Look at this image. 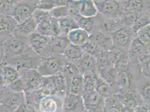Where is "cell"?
I'll return each mask as SVG.
<instances>
[{"instance_id":"40","label":"cell","mask_w":150,"mask_h":112,"mask_svg":"<svg viewBox=\"0 0 150 112\" xmlns=\"http://www.w3.org/2000/svg\"><path fill=\"white\" fill-rule=\"evenodd\" d=\"M149 24V22L148 20L146 19H142L140 20H137L134 24L133 25L132 28L133 30L134 31H136L137 33L138 31L140 30L141 29L144 28V26L146 25Z\"/></svg>"},{"instance_id":"7","label":"cell","mask_w":150,"mask_h":112,"mask_svg":"<svg viewBox=\"0 0 150 112\" xmlns=\"http://www.w3.org/2000/svg\"><path fill=\"white\" fill-rule=\"evenodd\" d=\"M98 13L107 18H116L120 15L123 10L119 2L115 1H94Z\"/></svg>"},{"instance_id":"5","label":"cell","mask_w":150,"mask_h":112,"mask_svg":"<svg viewBox=\"0 0 150 112\" xmlns=\"http://www.w3.org/2000/svg\"><path fill=\"white\" fill-rule=\"evenodd\" d=\"M21 77L26 82V89L24 92L25 96L38 90L41 86L43 76L38 72L37 69H28L19 71Z\"/></svg>"},{"instance_id":"12","label":"cell","mask_w":150,"mask_h":112,"mask_svg":"<svg viewBox=\"0 0 150 112\" xmlns=\"http://www.w3.org/2000/svg\"><path fill=\"white\" fill-rule=\"evenodd\" d=\"M69 44L70 42L67 36L59 35L52 38L48 47L49 57L63 55Z\"/></svg>"},{"instance_id":"27","label":"cell","mask_w":150,"mask_h":112,"mask_svg":"<svg viewBox=\"0 0 150 112\" xmlns=\"http://www.w3.org/2000/svg\"><path fill=\"white\" fill-rule=\"evenodd\" d=\"M52 16L50 15L38 24L36 31L38 33L45 36L54 37L51 22Z\"/></svg>"},{"instance_id":"22","label":"cell","mask_w":150,"mask_h":112,"mask_svg":"<svg viewBox=\"0 0 150 112\" xmlns=\"http://www.w3.org/2000/svg\"><path fill=\"white\" fill-rule=\"evenodd\" d=\"M37 26L36 21L31 16L24 23L18 25L15 33L29 36L36 31Z\"/></svg>"},{"instance_id":"17","label":"cell","mask_w":150,"mask_h":112,"mask_svg":"<svg viewBox=\"0 0 150 112\" xmlns=\"http://www.w3.org/2000/svg\"><path fill=\"white\" fill-rule=\"evenodd\" d=\"M63 106L67 111L74 112L85 106L82 96L67 93L64 97Z\"/></svg>"},{"instance_id":"24","label":"cell","mask_w":150,"mask_h":112,"mask_svg":"<svg viewBox=\"0 0 150 112\" xmlns=\"http://www.w3.org/2000/svg\"><path fill=\"white\" fill-rule=\"evenodd\" d=\"M72 18H74L76 21L79 28L88 31L91 35L93 33L95 25V22L94 21L95 17L92 18H88L81 16L79 13H77L74 15Z\"/></svg>"},{"instance_id":"29","label":"cell","mask_w":150,"mask_h":112,"mask_svg":"<svg viewBox=\"0 0 150 112\" xmlns=\"http://www.w3.org/2000/svg\"><path fill=\"white\" fill-rule=\"evenodd\" d=\"M118 99L120 100L123 106L130 107L136 108L137 106V100L136 96L134 94L130 92H123L115 95Z\"/></svg>"},{"instance_id":"42","label":"cell","mask_w":150,"mask_h":112,"mask_svg":"<svg viewBox=\"0 0 150 112\" xmlns=\"http://www.w3.org/2000/svg\"><path fill=\"white\" fill-rule=\"evenodd\" d=\"M120 112H134V109L130 107L123 106L120 110Z\"/></svg>"},{"instance_id":"3","label":"cell","mask_w":150,"mask_h":112,"mask_svg":"<svg viewBox=\"0 0 150 112\" xmlns=\"http://www.w3.org/2000/svg\"><path fill=\"white\" fill-rule=\"evenodd\" d=\"M67 62L64 55L51 56L43 59L37 70L43 77L52 76L62 72Z\"/></svg>"},{"instance_id":"34","label":"cell","mask_w":150,"mask_h":112,"mask_svg":"<svg viewBox=\"0 0 150 112\" xmlns=\"http://www.w3.org/2000/svg\"><path fill=\"white\" fill-rule=\"evenodd\" d=\"M123 6H121L123 11L127 13H137L141 10L143 4L141 1H129Z\"/></svg>"},{"instance_id":"1","label":"cell","mask_w":150,"mask_h":112,"mask_svg":"<svg viewBox=\"0 0 150 112\" xmlns=\"http://www.w3.org/2000/svg\"><path fill=\"white\" fill-rule=\"evenodd\" d=\"M1 50L4 53L1 59L21 55L30 48L29 36L15 33L5 41L1 42Z\"/></svg>"},{"instance_id":"41","label":"cell","mask_w":150,"mask_h":112,"mask_svg":"<svg viewBox=\"0 0 150 112\" xmlns=\"http://www.w3.org/2000/svg\"><path fill=\"white\" fill-rule=\"evenodd\" d=\"M134 112H149V111L144 106H137L134 108Z\"/></svg>"},{"instance_id":"28","label":"cell","mask_w":150,"mask_h":112,"mask_svg":"<svg viewBox=\"0 0 150 112\" xmlns=\"http://www.w3.org/2000/svg\"><path fill=\"white\" fill-rule=\"evenodd\" d=\"M132 76L125 67L120 68L118 73L117 82L120 89H129L132 84Z\"/></svg>"},{"instance_id":"4","label":"cell","mask_w":150,"mask_h":112,"mask_svg":"<svg viewBox=\"0 0 150 112\" xmlns=\"http://www.w3.org/2000/svg\"><path fill=\"white\" fill-rule=\"evenodd\" d=\"M38 1H15L13 6L6 15L13 16L18 24H21L32 16L37 9Z\"/></svg>"},{"instance_id":"6","label":"cell","mask_w":150,"mask_h":112,"mask_svg":"<svg viewBox=\"0 0 150 112\" xmlns=\"http://www.w3.org/2000/svg\"><path fill=\"white\" fill-rule=\"evenodd\" d=\"M53 37L45 36L37 32L29 35L30 47L38 55L43 58L49 57L48 47Z\"/></svg>"},{"instance_id":"36","label":"cell","mask_w":150,"mask_h":112,"mask_svg":"<svg viewBox=\"0 0 150 112\" xmlns=\"http://www.w3.org/2000/svg\"><path fill=\"white\" fill-rule=\"evenodd\" d=\"M56 7H57L56 1H38L37 9L50 11Z\"/></svg>"},{"instance_id":"25","label":"cell","mask_w":150,"mask_h":112,"mask_svg":"<svg viewBox=\"0 0 150 112\" xmlns=\"http://www.w3.org/2000/svg\"><path fill=\"white\" fill-rule=\"evenodd\" d=\"M96 79V86L95 91L103 96L105 99H107L110 96H112L111 87L110 85L102 79L96 73L95 74Z\"/></svg>"},{"instance_id":"18","label":"cell","mask_w":150,"mask_h":112,"mask_svg":"<svg viewBox=\"0 0 150 112\" xmlns=\"http://www.w3.org/2000/svg\"><path fill=\"white\" fill-rule=\"evenodd\" d=\"M74 62L82 74L85 72L96 73V59L93 56L85 53L80 60Z\"/></svg>"},{"instance_id":"32","label":"cell","mask_w":150,"mask_h":112,"mask_svg":"<svg viewBox=\"0 0 150 112\" xmlns=\"http://www.w3.org/2000/svg\"><path fill=\"white\" fill-rule=\"evenodd\" d=\"M144 45L145 44L143 43L138 38L134 39L129 45V53L130 56L134 57L137 55H138L139 56L142 55Z\"/></svg>"},{"instance_id":"10","label":"cell","mask_w":150,"mask_h":112,"mask_svg":"<svg viewBox=\"0 0 150 112\" xmlns=\"http://www.w3.org/2000/svg\"><path fill=\"white\" fill-rule=\"evenodd\" d=\"M19 25L13 16L8 15L1 16V42L13 35Z\"/></svg>"},{"instance_id":"37","label":"cell","mask_w":150,"mask_h":112,"mask_svg":"<svg viewBox=\"0 0 150 112\" xmlns=\"http://www.w3.org/2000/svg\"><path fill=\"white\" fill-rule=\"evenodd\" d=\"M139 93L144 99L150 101V80L144 82L139 87Z\"/></svg>"},{"instance_id":"14","label":"cell","mask_w":150,"mask_h":112,"mask_svg":"<svg viewBox=\"0 0 150 112\" xmlns=\"http://www.w3.org/2000/svg\"><path fill=\"white\" fill-rule=\"evenodd\" d=\"M90 40L103 50L109 52L114 47L110 36L101 31H96L91 35Z\"/></svg>"},{"instance_id":"43","label":"cell","mask_w":150,"mask_h":112,"mask_svg":"<svg viewBox=\"0 0 150 112\" xmlns=\"http://www.w3.org/2000/svg\"><path fill=\"white\" fill-rule=\"evenodd\" d=\"M145 65V69H147V72L150 76V59L146 62L144 64Z\"/></svg>"},{"instance_id":"33","label":"cell","mask_w":150,"mask_h":112,"mask_svg":"<svg viewBox=\"0 0 150 112\" xmlns=\"http://www.w3.org/2000/svg\"><path fill=\"white\" fill-rule=\"evenodd\" d=\"M50 16L55 19H59L68 17L70 14V9L69 6H57L50 11Z\"/></svg>"},{"instance_id":"16","label":"cell","mask_w":150,"mask_h":112,"mask_svg":"<svg viewBox=\"0 0 150 112\" xmlns=\"http://www.w3.org/2000/svg\"><path fill=\"white\" fill-rule=\"evenodd\" d=\"M67 37L70 43L82 47L88 42L91 34L88 31L79 28L70 31Z\"/></svg>"},{"instance_id":"26","label":"cell","mask_w":150,"mask_h":112,"mask_svg":"<svg viewBox=\"0 0 150 112\" xmlns=\"http://www.w3.org/2000/svg\"><path fill=\"white\" fill-rule=\"evenodd\" d=\"M60 28L61 35L67 36L68 34L73 29L79 28V26L75 19L71 16L58 19Z\"/></svg>"},{"instance_id":"21","label":"cell","mask_w":150,"mask_h":112,"mask_svg":"<svg viewBox=\"0 0 150 112\" xmlns=\"http://www.w3.org/2000/svg\"><path fill=\"white\" fill-rule=\"evenodd\" d=\"M69 93L80 96H82L85 93L83 74L80 73L72 77L69 87Z\"/></svg>"},{"instance_id":"8","label":"cell","mask_w":150,"mask_h":112,"mask_svg":"<svg viewBox=\"0 0 150 112\" xmlns=\"http://www.w3.org/2000/svg\"><path fill=\"white\" fill-rule=\"evenodd\" d=\"M84 106L90 112H97L104 108L105 99L95 91L85 92L82 95Z\"/></svg>"},{"instance_id":"13","label":"cell","mask_w":150,"mask_h":112,"mask_svg":"<svg viewBox=\"0 0 150 112\" xmlns=\"http://www.w3.org/2000/svg\"><path fill=\"white\" fill-rule=\"evenodd\" d=\"M21 77L18 69L10 65H2L1 69V78L2 87H5Z\"/></svg>"},{"instance_id":"23","label":"cell","mask_w":150,"mask_h":112,"mask_svg":"<svg viewBox=\"0 0 150 112\" xmlns=\"http://www.w3.org/2000/svg\"><path fill=\"white\" fill-rule=\"evenodd\" d=\"M85 54L81 47L70 43L65 50L64 56L70 62L76 61L80 60Z\"/></svg>"},{"instance_id":"2","label":"cell","mask_w":150,"mask_h":112,"mask_svg":"<svg viewBox=\"0 0 150 112\" xmlns=\"http://www.w3.org/2000/svg\"><path fill=\"white\" fill-rule=\"evenodd\" d=\"M43 59V58L38 55L30 47L21 55L15 57L1 59V65H10L19 71L28 69H37Z\"/></svg>"},{"instance_id":"39","label":"cell","mask_w":150,"mask_h":112,"mask_svg":"<svg viewBox=\"0 0 150 112\" xmlns=\"http://www.w3.org/2000/svg\"><path fill=\"white\" fill-rule=\"evenodd\" d=\"M1 16L6 15L13 7L15 1H1Z\"/></svg>"},{"instance_id":"15","label":"cell","mask_w":150,"mask_h":112,"mask_svg":"<svg viewBox=\"0 0 150 112\" xmlns=\"http://www.w3.org/2000/svg\"><path fill=\"white\" fill-rule=\"evenodd\" d=\"M108 56L112 65L118 69L125 67L128 63V57L122 48L114 47L108 52Z\"/></svg>"},{"instance_id":"35","label":"cell","mask_w":150,"mask_h":112,"mask_svg":"<svg viewBox=\"0 0 150 112\" xmlns=\"http://www.w3.org/2000/svg\"><path fill=\"white\" fill-rule=\"evenodd\" d=\"M138 38L146 44H150V24L137 32Z\"/></svg>"},{"instance_id":"11","label":"cell","mask_w":150,"mask_h":112,"mask_svg":"<svg viewBox=\"0 0 150 112\" xmlns=\"http://www.w3.org/2000/svg\"><path fill=\"white\" fill-rule=\"evenodd\" d=\"M109 35L115 47L123 48L129 46L131 43V32L125 26H122Z\"/></svg>"},{"instance_id":"30","label":"cell","mask_w":150,"mask_h":112,"mask_svg":"<svg viewBox=\"0 0 150 112\" xmlns=\"http://www.w3.org/2000/svg\"><path fill=\"white\" fill-rule=\"evenodd\" d=\"M95 74L91 72H85L83 74V87L85 92L95 91L96 79Z\"/></svg>"},{"instance_id":"38","label":"cell","mask_w":150,"mask_h":112,"mask_svg":"<svg viewBox=\"0 0 150 112\" xmlns=\"http://www.w3.org/2000/svg\"><path fill=\"white\" fill-rule=\"evenodd\" d=\"M50 15V11L37 9L33 13L32 17L36 21L37 24Z\"/></svg>"},{"instance_id":"31","label":"cell","mask_w":150,"mask_h":112,"mask_svg":"<svg viewBox=\"0 0 150 112\" xmlns=\"http://www.w3.org/2000/svg\"><path fill=\"white\" fill-rule=\"evenodd\" d=\"M85 53L94 57L96 59L98 58L104 52H106L101 50L100 48L94 43L90 40H88L87 43L81 47Z\"/></svg>"},{"instance_id":"9","label":"cell","mask_w":150,"mask_h":112,"mask_svg":"<svg viewBox=\"0 0 150 112\" xmlns=\"http://www.w3.org/2000/svg\"><path fill=\"white\" fill-rule=\"evenodd\" d=\"M64 97L58 95L43 96L38 101L41 112H56L59 106L63 105Z\"/></svg>"},{"instance_id":"19","label":"cell","mask_w":150,"mask_h":112,"mask_svg":"<svg viewBox=\"0 0 150 112\" xmlns=\"http://www.w3.org/2000/svg\"><path fill=\"white\" fill-rule=\"evenodd\" d=\"M78 11L81 16L88 18H94L98 13L94 1L92 0L80 1Z\"/></svg>"},{"instance_id":"20","label":"cell","mask_w":150,"mask_h":112,"mask_svg":"<svg viewBox=\"0 0 150 112\" xmlns=\"http://www.w3.org/2000/svg\"><path fill=\"white\" fill-rule=\"evenodd\" d=\"M52 79L57 95L64 96L66 94L69 93L67 81L62 72H59L55 75L52 76Z\"/></svg>"}]
</instances>
